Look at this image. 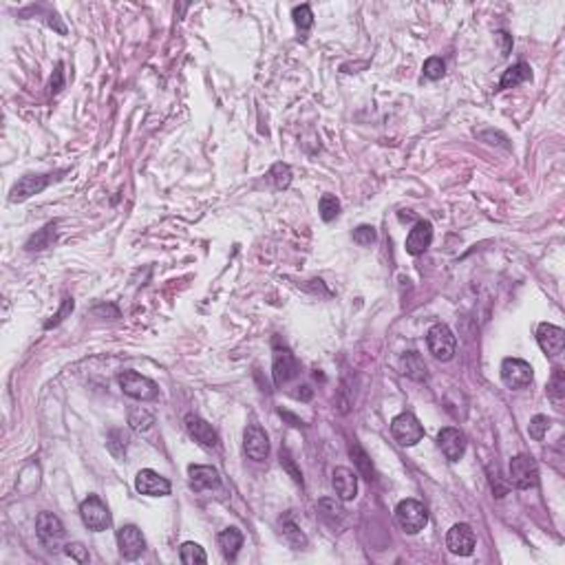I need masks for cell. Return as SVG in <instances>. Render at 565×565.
<instances>
[{
	"label": "cell",
	"mask_w": 565,
	"mask_h": 565,
	"mask_svg": "<svg viewBox=\"0 0 565 565\" xmlns=\"http://www.w3.org/2000/svg\"><path fill=\"white\" fill-rule=\"evenodd\" d=\"M128 424L135 433H148L155 426V417L150 411H146V408L135 406L128 411Z\"/></svg>",
	"instance_id": "28"
},
{
	"label": "cell",
	"mask_w": 565,
	"mask_h": 565,
	"mask_svg": "<svg viewBox=\"0 0 565 565\" xmlns=\"http://www.w3.org/2000/svg\"><path fill=\"white\" fill-rule=\"evenodd\" d=\"M281 464L285 466V471L292 475V479H294V482H296V484H300V486H303V475H300V473L296 471V466H294V460H292L290 451H285V449L281 451Z\"/></svg>",
	"instance_id": "38"
},
{
	"label": "cell",
	"mask_w": 565,
	"mask_h": 565,
	"mask_svg": "<svg viewBox=\"0 0 565 565\" xmlns=\"http://www.w3.org/2000/svg\"><path fill=\"white\" fill-rule=\"evenodd\" d=\"M376 238H378V232L374 225H358L354 230V241L358 245H371L376 243Z\"/></svg>",
	"instance_id": "35"
},
{
	"label": "cell",
	"mask_w": 565,
	"mask_h": 565,
	"mask_svg": "<svg viewBox=\"0 0 565 565\" xmlns=\"http://www.w3.org/2000/svg\"><path fill=\"white\" fill-rule=\"evenodd\" d=\"M318 210H320V216L322 221H333L336 216L340 214V201L336 199L333 195H322L320 197V203H318Z\"/></svg>",
	"instance_id": "32"
},
{
	"label": "cell",
	"mask_w": 565,
	"mask_h": 565,
	"mask_svg": "<svg viewBox=\"0 0 565 565\" xmlns=\"http://www.w3.org/2000/svg\"><path fill=\"white\" fill-rule=\"evenodd\" d=\"M80 516H82L84 525L93 532H102V530H106V528H111V523H113V516H111V512H108V506L98 495H89L82 501Z\"/></svg>",
	"instance_id": "3"
},
{
	"label": "cell",
	"mask_w": 565,
	"mask_h": 565,
	"mask_svg": "<svg viewBox=\"0 0 565 565\" xmlns=\"http://www.w3.org/2000/svg\"><path fill=\"white\" fill-rule=\"evenodd\" d=\"M426 345L428 351L435 356L442 363H449L455 356V349H458V340H455V333L446 327V324H433L426 333Z\"/></svg>",
	"instance_id": "4"
},
{
	"label": "cell",
	"mask_w": 565,
	"mask_h": 565,
	"mask_svg": "<svg viewBox=\"0 0 565 565\" xmlns=\"http://www.w3.org/2000/svg\"><path fill=\"white\" fill-rule=\"evenodd\" d=\"M35 534H38L42 546L55 550L64 541V523L53 512H40L35 519Z\"/></svg>",
	"instance_id": "7"
},
{
	"label": "cell",
	"mask_w": 565,
	"mask_h": 565,
	"mask_svg": "<svg viewBox=\"0 0 565 565\" xmlns=\"http://www.w3.org/2000/svg\"><path fill=\"white\" fill-rule=\"evenodd\" d=\"M64 555L69 559H73L76 563H87L89 561V552L82 544H67L64 546Z\"/></svg>",
	"instance_id": "37"
},
{
	"label": "cell",
	"mask_w": 565,
	"mask_h": 565,
	"mask_svg": "<svg viewBox=\"0 0 565 565\" xmlns=\"http://www.w3.org/2000/svg\"><path fill=\"white\" fill-rule=\"evenodd\" d=\"M437 446H440V451L444 453V458H446L449 462H460L464 458V453H466V437H464V433L460 428L446 426V428L440 431Z\"/></svg>",
	"instance_id": "15"
},
{
	"label": "cell",
	"mask_w": 565,
	"mask_h": 565,
	"mask_svg": "<svg viewBox=\"0 0 565 565\" xmlns=\"http://www.w3.org/2000/svg\"><path fill=\"white\" fill-rule=\"evenodd\" d=\"M62 87H64V82H62V64H58L55 71H53V76H51L49 89H51V93L55 95V93H60V89H62Z\"/></svg>",
	"instance_id": "40"
},
{
	"label": "cell",
	"mask_w": 565,
	"mask_h": 565,
	"mask_svg": "<svg viewBox=\"0 0 565 565\" xmlns=\"http://www.w3.org/2000/svg\"><path fill=\"white\" fill-rule=\"evenodd\" d=\"M391 435L400 446H415V444L424 437V426L419 424V419L413 413H400L393 417L391 422Z\"/></svg>",
	"instance_id": "5"
},
{
	"label": "cell",
	"mask_w": 565,
	"mask_h": 565,
	"mask_svg": "<svg viewBox=\"0 0 565 565\" xmlns=\"http://www.w3.org/2000/svg\"><path fill=\"white\" fill-rule=\"evenodd\" d=\"M532 367L521 358H506L501 363V380L508 389H525L532 384Z\"/></svg>",
	"instance_id": "6"
},
{
	"label": "cell",
	"mask_w": 565,
	"mask_h": 565,
	"mask_svg": "<svg viewBox=\"0 0 565 565\" xmlns=\"http://www.w3.org/2000/svg\"><path fill=\"white\" fill-rule=\"evenodd\" d=\"M477 539L468 523H455L446 534V548L458 557H471L475 552Z\"/></svg>",
	"instance_id": "10"
},
{
	"label": "cell",
	"mask_w": 565,
	"mask_h": 565,
	"mask_svg": "<svg viewBox=\"0 0 565 565\" xmlns=\"http://www.w3.org/2000/svg\"><path fill=\"white\" fill-rule=\"evenodd\" d=\"M331 484H333V490L338 499L342 501H351L356 499L358 495V475L351 471V468H345V466H338L331 475Z\"/></svg>",
	"instance_id": "19"
},
{
	"label": "cell",
	"mask_w": 565,
	"mask_h": 565,
	"mask_svg": "<svg viewBox=\"0 0 565 565\" xmlns=\"http://www.w3.org/2000/svg\"><path fill=\"white\" fill-rule=\"evenodd\" d=\"M71 311H73V298H64V303H62V309H60L58 314H55V316H53V318H51L49 322L44 324V327H46V329L55 327V324H60V322H62V320H64V316H67V314H71Z\"/></svg>",
	"instance_id": "39"
},
{
	"label": "cell",
	"mask_w": 565,
	"mask_h": 565,
	"mask_svg": "<svg viewBox=\"0 0 565 565\" xmlns=\"http://www.w3.org/2000/svg\"><path fill=\"white\" fill-rule=\"evenodd\" d=\"M510 482L519 490H530L539 484V468L530 455H516L510 460Z\"/></svg>",
	"instance_id": "8"
},
{
	"label": "cell",
	"mask_w": 565,
	"mask_h": 565,
	"mask_svg": "<svg viewBox=\"0 0 565 565\" xmlns=\"http://www.w3.org/2000/svg\"><path fill=\"white\" fill-rule=\"evenodd\" d=\"M349 455H351V460H354L356 468H358L360 477H365L367 482H374V479H376V471H374V464H371L369 455L365 453V449L360 446V444H358L356 440H354V442L349 444Z\"/></svg>",
	"instance_id": "23"
},
{
	"label": "cell",
	"mask_w": 565,
	"mask_h": 565,
	"mask_svg": "<svg viewBox=\"0 0 565 565\" xmlns=\"http://www.w3.org/2000/svg\"><path fill=\"white\" fill-rule=\"evenodd\" d=\"M281 534H283V539L287 541V544L294 546L296 550H300V548H305V546H307V537H305L303 530H300V528L294 523L292 514H285L283 519H281Z\"/></svg>",
	"instance_id": "25"
},
{
	"label": "cell",
	"mask_w": 565,
	"mask_h": 565,
	"mask_svg": "<svg viewBox=\"0 0 565 565\" xmlns=\"http://www.w3.org/2000/svg\"><path fill=\"white\" fill-rule=\"evenodd\" d=\"M243 449L245 455L254 462H263L270 455V440L259 424H250L243 433Z\"/></svg>",
	"instance_id": "16"
},
{
	"label": "cell",
	"mask_w": 565,
	"mask_h": 565,
	"mask_svg": "<svg viewBox=\"0 0 565 565\" xmlns=\"http://www.w3.org/2000/svg\"><path fill=\"white\" fill-rule=\"evenodd\" d=\"M53 241H55V223H46L42 230H38L29 238V241L25 243V247L29 252H40V250L51 247Z\"/></svg>",
	"instance_id": "27"
},
{
	"label": "cell",
	"mask_w": 565,
	"mask_h": 565,
	"mask_svg": "<svg viewBox=\"0 0 565 565\" xmlns=\"http://www.w3.org/2000/svg\"><path fill=\"white\" fill-rule=\"evenodd\" d=\"M537 342L541 347V351H544L548 358H559L563 354V347H565V331L557 324H550V322H541L537 327Z\"/></svg>",
	"instance_id": "12"
},
{
	"label": "cell",
	"mask_w": 565,
	"mask_h": 565,
	"mask_svg": "<svg viewBox=\"0 0 565 565\" xmlns=\"http://www.w3.org/2000/svg\"><path fill=\"white\" fill-rule=\"evenodd\" d=\"M402 374L408 376L411 380H426V365L424 360L419 358L417 351H408L404 358H402Z\"/></svg>",
	"instance_id": "26"
},
{
	"label": "cell",
	"mask_w": 565,
	"mask_h": 565,
	"mask_svg": "<svg viewBox=\"0 0 565 565\" xmlns=\"http://www.w3.org/2000/svg\"><path fill=\"white\" fill-rule=\"evenodd\" d=\"M241 546H243V534L241 530H236V528H225L219 534V548L223 552L225 561H234Z\"/></svg>",
	"instance_id": "21"
},
{
	"label": "cell",
	"mask_w": 565,
	"mask_h": 565,
	"mask_svg": "<svg viewBox=\"0 0 565 565\" xmlns=\"http://www.w3.org/2000/svg\"><path fill=\"white\" fill-rule=\"evenodd\" d=\"M550 417L548 415H534L532 419H530V424H528V433H530V437L532 440H537V442H541L546 437V433H548V428H550Z\"/></svg>",
	"instance_id": "33"
},
{
	"label": "cell",
	"mask_w": 565,
	"mask_h": 565,
	"mask_svg": "<svg viewBox=\"0 0 565 565\" xmlns=\"http://www.w3.org/2000/svg\"><path fill=\"white\" fill-rule=\"evenodd\" d=\"M300 391H296V398H300V400H311V395H314V391H311L307 384H303V387H298Z\"/></svg>",
	"instance_id": "42"
},
{
	"label": "cell",
	"mask_w": 565,
	"mask_h": 565,
	"mask_svg": "<svg viewBox=\"0 0 565 565\" xmlns=\"http://www.w3.org/2000/svg\"><path fill=\"white\" fill-rule=\"evenodd\" d=\"M318 512L331 528H340L345 523V516H347V512H345V508L340 506V503L336 499H329V497H324V499L318 501Z\"/></svg>",
	"instance_id": "22"
},
{
	"label": "cell",
	"mask_w": 565,
	"mask_h": 565,
	"mask_svg": "<svg viewBox=\"0 0 565 565\" xmlns=\"http://www.w3.org/2000/svg\"><path fill=\"white\" fill-rule=\"evenodd\" d=\"M395 519H398L400 528L406 534H417L419 530H424V525L428 523V512L422 501L404 499L398 503V508H395Z\"/></svg>",
	"instance_id": "2"
},
{
	"label": "cell",
	"mask_w": 565,
	"mask_h": 565,
	"mask_svg": "<svg viewBox=\"0 0 565 565\" xmlns=\"http://www.w3.org/2000/svg\"><path fill=\"white\" fill-rule=\"evenodd\" d=\"M188 477H190V488L192 490H214L221 486V475L212 466L203 464H190L188 466Z\"/></svg>",
	"instance_id": "18"
},
{
	"label": "cell",
	"mask_w": 565,
	"mask_h": 565,
	"mask_svg": "<svg viewBox=\"0 0 565 565\" xmlns=\"http://www.w3.org/2000/svg\"><path fill=\"white\" fill-rule=\"evenodd\" d=\"M294 22L300 31H307L314 25V14H311V7L309 5H300V7H294Z\"/></svg>",
	"instance_id": "34"
},
{
	"label": "cell",
	"mask_w": 565,
	"mask_h": 565,
	"mask_svg": "<svg viewBox=\"0 0 565 565\" xmlns=\"http://www.w3.org/2000/svg\"><path fill=\"white\" fill-rule=\"evenodd\" d=\"M268 177H270V182H272V186L276 190H287L292 184V168L287 164H283V162H279V164L272 166V171L268 173Z\"/></svg>",
	"instance_id": "30"
},
{
	"label": "cell",
	"mask_w": 565,
	"mask_h": 565,
	"mask_svg": "<svg viewBox=\"0 0 565 565\" xmlns=\"http://www.w3.org/2000/svg\"><path fill=\"white\" fill-rule=\"evenodd\" d=\"M444 60L442 58H428L424 62V78L428 80H440L444 76Z\"/></svg>",
	"instance_id": "36"
},
{
	"label": "cell",
	"mask_w": 565,
	"mask_h": 565,
	"mask_svg": "<svg viewBox=\"0 0 565 565\" xmlns=\"http://www.w3.org/2000/svg\"><path fill=\"white\" fill-rule=\"evenodd\" d=\"M272 376H274L276 387H283V384H287L298 376V360L290 349H279L274 354Z\"/></svg>",
	"instance_id": "17"
},
{
	"label": "cell",
	"mask_w": 565,
	"mask_h": 565,
	"mask_svg": "<svg viewBox=\"0 0 565 565\" xmlns=\"http://www.w3.org/2000/svg\"><path fill=\"white\" fill-rule=\"evenodd\" d=\"M49 184H51V175H25V177H20L18 182L14 184V188H11V192H9V201L11 203L27 201L33 195L42 192Z\"/></svg>",
	"instance_id": "13"
},
{
	"label": "cell",
	"mask_w": 565,
	"mask_h": 565,
	"mask_svg": "<svg viewBox=\"0 0 565 565\" xmlns=\"http://www.w3.org/2000/svg\"><path fill=\"white\" fill-rule=\"evenodd\" d=\"M497 40L501 42V55H508V51H510V35L506 33V31H499L497 33Z\"/></svg>",
	"instance_id": "41"
},
{
	"label": "cell",
	"mask_w": 565,
	"mask_h": 565,
	"mask_svg": "<svg viewBox=\"0 0 565 565\" xmlns=\"http://www.w3.org/2000/svg\"><path fill=\"white\" fill-rule=\"evenodd\" d=\"M184 422H186L188 435H190L192 440H195V442L199 444V446L208 449V451H212V449L219 446V435H216V431L212 428V424H208L203 417H199V415H195V413H188Z\"/></svg>",
	"instance_id": "14"
},
{
	"label": "cell",
	"mask_w": 565,
	"mask_h": 565,
	"mask_svg": "<svg viewBox=\"0 0 565 565\" xmlns=\"http://www.w3.org/2000/svg\"><path fill=\"white\" fill-rule=\"evenodd\" d=\"M135 488L139 495H146V497H166L171 495L173 490L171 482L159 473H155L153 468H141L135 477Z\"/></svg>",
	"instance_id": "11"
},
{
	"label": "cell",
	"mask_w": 565,
	"mask_h": 565,
	"mask_svg": "<svg viewBox=\"0 0 565 565\" xmlns=\"http://www.w3.org/2000/svg\"><path fill=\"white\" fill-rule=\"evenodd\" d=\"M179 559L186 565H195V563H206L208 555L203 552V548L199 544H192V541H186V544L179 548Z\"/></svg>",
	"instance_id": "31"
},
{
	"label": "cell",
	"mask_w": 565,
	"mask_h": 565,
	"mask_svg": "<svg viewBox=\"0 0 565 565\" xmlns=\"http://www.w3.org/2000/svg\"><path fill=\"white\" fill-rule=\"evenodd\" d=\"M530 78H532L530 67H528L525 62H519V64H514V67H510V69L503 71L499 87H501V89H512V87H519V84L528 82Z\"/></svg>",
	"instance_id": "24"
},
{
	"label": "cell",
	"mask_w": 565,
	"mask_h": 565,
	"mask_svg": "<svg viewBox=\"0 0 565 565\" xmlns=\"http://www.w3.org/2000/svg\"><path fill=\"white\" fill-rule=\"evenodd\" d=\"M548 398L561 408L563 398H565V374H563L561 367L552 369V378H550V384H548Z\"/></svg>",
	"instance_id": "29"
},
{
	"label": "cell",
	"mask_w": 565,
	"mask_h": 565,
	"mask_svg": "<svg viewBox=\"0 0 565 565\" xmlns=\"http://www.w3.org/2000/svg\"><path fill=\"white\" fill-rule=\"evenodd\" d=\"M433 243V225L431 221H417L413 230L406 236V252L411 257H419L431 247Z\"/></svg>",
	"instance_id": "20"
},
{
	"label": "cell",
	"mask_w": 565,
	"mask_h": 565,
	"mask_svg": "<svg viewBox=\"0 0 565 565\" xmlns=\"http://www.w3.org/2000/svg\"><path fill=\"white\" fill-rule=\"evenodd\" d=\"M117 548H119V555L126 561H135L144 555V550H146V539H144L137 525L128 523L117 530Z\"/></svg>",
	"instance_id": "9"
},
{
	"label": "cell",
	"mask_w": 565,
	"mask_h": 565,
	"mask_svg": "<svg viewBox=\"0 0 565 565\" xmlns=\"http://www.w3.org/2000/svg\"><path fill=\"white\" fill-rule=\"evenodd\" d=\"M281 417H285V419H290L292 422V426H300L303 422H300V419L296 417V415H292V413H287V411H281Z\"/></svg>",
	"instance_id": "43"
},
{
	"label": "cell",
	"mask_w": 565,
	"mask_h": 565,
	"mask_svg": "<svg viewBox=\"0 0 565 565\" xmlns=\"http://www.w3.org/2000/svg\"><path fill=\"white\" fill-rule=\"evenodd\" d=\"M119 387L128 395V398L139 400V402H150L159 398V387L150 378L137 374V371H124L119 374Z\"/></svg>",
	"instance_id": "1"
}]
</instances>
